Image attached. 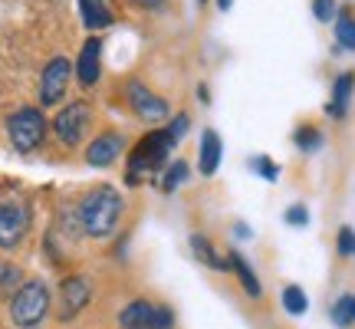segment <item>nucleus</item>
Instances as JSON below:
<instances>
[{
	"mask_svg": "<svg viewBox=\"0 0 355 329\" xmlns=\"http://www.w3.org/2000/svg\"><path fill=\"white\" fill-rule=\"evenodd\" d=\"M122 152H125V139L109 128V132H99V139L89 142L86 162L92 164V168H109V164L119 162V155Z\"/></svg>",
	"mask_w": 355,
	"mask_h": 329,
	"instance_id": "9d476101",
	"label": "nucleus"
},
{
	"mask_svg": "<svg viewBox=\"0 0 355 329\" xmlns=\"http://www.w3.org/2000/svg\"><path fill=\"white\" fill-rule=\"evenodd\" d=\"M283 217H286V224H293V228H306L309 224V211H306L303 204H293Z\"/></svg>",
	"mask_w": 355,
	"mask_h": 329,
	"instance_id": "cd10ccee",
	"label": "nucleus"
},
{
	"mask_svg": "<svg viewBox=\"0 0 355 329\" xmlns=\"http://www.w3.org/2000/svg\"><path fill=\"white\" fill-rule=\"evenodd\" d=\"M336 40H339L343 50H355V17H352V10L336 13Z\"/></svg>",
	"mask_w": 355,
	"mask_h": 329,
	"instance_id": "6ab92c4d",
	"label": "nucleus"
},
{
	"mask_svg": "<svg viewBox=\"0 0 355 329\" xmlns=\"http://www.w3.org/2000/svg\"><path fill=\"white\" fill-rule=\"evenodd\" d=\"M99 69H102V43L96 37H89L79 50L76 60V76L83 86H96L99 83Z\"/></svg>",
	"mask_w": 355,
	"mask_h": 329,
	"instance_id": "9b49d317",
	"label": "nucleus"
},
{
	"mask_svg": "<svg viewBox=\"0 0 355 329\" xmlns=\"http://www.w3.org/2000/svg\"><path fill=\"white\" fill-rule=\"evenodd\" d=\"M20 287H24V270L17 264L0 260V300H3V296H13Z\"/></svg>",
	"mask_w": 355,
	"mask_h": 329,
	"instance_id": "a211bd4d",
	"label": "nucleus"
},
{
	"mask_svg": "<svg viewBox=\"0 0 355 329\" xmlns=\"http://www.w3.org/2000/svg\"><path fill=\"white\" fill-rule=\"evenodd\" d=\"M79 13H83V24L89 30H105L115 24L112 0H79Z\"/></svg>",
	"mask_w": 355,
	"mask_h": 329,
	"instance_id": "f8f14e48",
	"label": "nucleus"
},
{
	"mask_svg": "<svg viewBox=\"0 0 355 329\" xmlns=\"http://www.w3.org/2000/svg\"><path fill=\"white\" fill-rule=\"evenodd\" d=\"M352 89H355V73H343V76L336 79V86H332V99L326 106V112L332 119H343L345 109H349V99H352Z\"/></svg>",
	"mask_w": 355,
	"mask_h": 329,
	"instance_id": "dca6fc26",
	"label": "nucleus"
},
{
	"mask_svg": "<svg viewBox=\"0 0 355 329\" xmlns=\"http://www.w3.org/2000/svg\"><path fill=\"white\" fill-rule=\"evenodd\" d=\"M171 149H175V145H171V139L165 135V128H155V132H148V135H145V139L132 149V155H128L125 181H128V185H141V178L158 175V171L168 164Z\"/></svg>",
	"mask_w": 355,
	"mask_h": 329,
	"instance_id": "f03ea898",
	"label": "nucleus"
},
{
	"mask_svg": "<svg viewBox=\"0 0 355 329\" xmlns=\"http://www.w3.org/2000/svg\"><path fill=\"white\" fill-rule=\"evenodd\" d=\"M332 323L339 329H349L355 323V296H339L332 306Z\"/></svg>",
	"mask_w": 355,
	"mask_h": 329,
	"instance_id": "4be33fe9",
	"label": "nucleus"
},
{
	"mask_svg": "<svg viewBox=\"0 0 355 329\" xmlns=\"http://www.w3.org/2000/svg\"><path fill=\"white\" fill-rule=\"evenodd\" d=\"M122 211H125V201H122V194L109 185H99V188H92L79 201V221H83V234L89 237H96V241H105V237H112L115 228H119V221H122Z\"/></svg>",
	"mask_w": 355,
	"mask_h": 329,
	"instance_id": "f257e3e1",
	"label": "nucleus"
},
{
	"mask_svg": "<svg viewBox=\"0 0 355 329\" xmlns=\"http://www.w3.org/2000/svg\"><path fill=\"white\" fill-rule=\"evenodd\" d=\"M92 128V109L89 102H69L66 109H60V115L53 119V135L63 142L66 149H76L79 142L86 139V132Z\"/></svg>",
	"mask_w": 355,
	"mask_h": 329,
	"instance_id": "39448f33",
	"label": "nucleus"
},
{
	"mask_svg": "<svg viewBox=\"0 0 355 329\" xmlns=\"http://www.w3.org/2000/svg\"><path fill=\"white\" fill-rule=\"evenodd\" d=\"M155 303L148 300H132L125 303V310L119 313V329H152Z\"/></svg>",
	"mask_w": 355,
	"mask_h": 329,
	"instance_id": "4468645a",
	"label": "nucleus"
},
{
	"mask_svg": "<svg viewBox=\"0 0 355 329\" xmlns=\"http://www.w3.org/2000/svg\"><path fill=\"white\" fill-rule=\"evenodd\" d=\"M250 168H254V171L263 178V181H277V178H279V164L270 162L266 155H257L254 162H250Z\"/></svg>",
	"mask_w": 355,
	"mask_h": 329,
	"instance_id": "b1692460",
	"label": "nucleus"
},
{
	"mask_svg": "<svg viewBox=\"0 0 355 329\" xmlns=\"http://www.w3.org/2000/svg\"><path fill=\"white\" fill-rule=\"evenodd\" d=\"M139 3H145V7H158L162 0H139Z\"/></svg>",
	"mask_w": 355,
	"mask_h": 329,
	"instance_id": "2f4dec72",
	"label": "nucleus"
},
{
	"mask_svg": "<svg viewBox=\"0 0 355 329\" xmlns=\"http://www.w3.org/2000/svg\"><path fill=\"white\" fill-rule=\"evenodd\" d=\"M293 142H296L300 152H319V149H322V132H319L316 126H300L296 135H293Z\"/></svg>",
	"mask_w": 355,
	"mask_h": 329,
	"instance_id": "412c9836",
	"label": "nucleus"
},
{
	"mask_svg": "<svg viewBox=\"0 0 355 329\" xmlns=\"http://www.w3.org/2000/svg\"><path fill=\"white\" fill-rule=\"evenodd\" d=\"M30 234V208L20 201L0 204V251H17Z\"/></svg>",
	"mask_w": 355,
	"mask_h": 329,
	"instance_id": "423d86ee",
	"label": "nucleus"
},
{
	"mask_svg": "<svg viewBox=\"0 0 355 329\" xmlns=\"http://www.w3.org/2000/svg\"><path fill=\"white\" fill-rule=\"evenodd\" d=\"M89 300H92V280L83 277V273L66 277L63 287H60V317L63 319L79 317V313L89 306Z\"/></svg>",
	"mask_w": 355,
	"mask_h": 329,
	"instance_id": "1a4fd4ad",
	"label": "nucleus"
},
{
	"mask_svg": "<svg viewBox=\"0 0 355 329\" xmlns=\"http://www.w3.org/2000/svg\"><path fill=\"white\" fill-rule=\"evenodd\" d=\"M227 260H230V270L237 273V280H241V287L247 296H263V287H260V277L254 273V267L247 264V257L237 251H230L227 253Z\"/></svg>",
	"mask_w": 355,
	"mask_h": 329,
	"instance_id": "2eb2a0df",
	"label": "nucleus"
},
{
	"mask_svg": "<svg viewBox=\"0 0 355 329\" xmlns=\"http://www.w3.org/2000/svg\"><path fill=\"white\" fill-rule=\"evenodd\" d=\"M7 135H10V145L20 155L37 152L43 139H46V115L33 109V106L17 109V112L7 115Z\"/></svg>",
	"mask_w": 355,
	"mask_h": 329,
	"instance_id": "20e7f679",
	"label": "nucleus"
},
{
	"mask_svg": "<svg viewBox=\"0 0 355 329\" xmlns=\"http://www.w3.org/2000/svg\"><path fill=\"white\" fill-rule=\"evenodd\" d=\"M191 251H194V257H198L204 267H211V270H230L227 257H220V253L214 251V244L207 241V237H201V234H191Z\"/></svg>",
	"mask_w": 355,
	"mask_h": 329,
	"instance_id": "f3484780",
	"label": "nucleus"
},
{
	"mask_svg": "<svg viewBox=\"0 0 355 329\" xmlns=\"http://www.w3.org/2000/svg\"><path fill=\"white\" fill-rule=\"evenodd\" d=\"M188 126H191V115H188V112H181L178 119H171V126L165 128V135L171 139V145H178V142L188 135Z\"/></svg>",
	"mask_w": 355,
	"mask_h": 329,
	"instance_id": "393cba45",
	"label": "nucleus"
},
{
	"mask_svg": "<svg viewBox=\"0 0 355 329\" xmlns=\"http://www.w3.org/2000/svg\"><path fill=\"white\" fill-rule=\"evenodd\" d=\"M336 247H339V253H343V257L355 253V230L352 228H339V241H336Z\"/></svg>",
	"mask_w": 355,
	"mask_h": 329,
	"instance_id": "c85d7f7f",
	"label": "nucleus"
},
{
	"mask_svg": "<svg viewBox=\"0 0 355 329\" xmlns=\"http://www.w3.org/2000/svg\"><path fill=\"white\" fill-rule=\"evenodd\" d=\"M220 155H224V142L217 135L214 128H204L201 135V158H198V168H201V175H214L217 168H220Z\"/></svg>",
	"mask_w": 355,
	"mask_h": 329,
	"instance_id": "ddd939ff",
	"label": "nucleus"
},
{
	"mask_svg": "<svg viewBox=\"0 0 355 329\" xmlns=\"http://www.w3.org/2000/svg\"><path fill=\"white\" fill-rule=\"evenodd\" d=\"M188 175H191L188 162H181V158H178L175 164H168V171H165V181H162V188H165V191H175V188H181V185L188 181Z\"/></svg>",
	"mask_w": 355,
	"mask_h": 329,
	"instance_id": "5701e85b",
	"label": "nucleus"
},
{
	"mask_svg": "<svg viewBox=\"0 0 355 329\" xmlns=\"http://www.w3.org/2000/svg\"><path fill=\"white\" fill-rule=\"evenodd\" d=\"M234 230H237V237H250V228H247L243 221H237V224H234Z\"/></svg>",
	"mask_w": 355,
	"mask_h": 329,
	"instance_id": "c756f323",
	"label": "nucleus"
},
{
	"mask_svg": "<svg viewBox=\"0 0 355 329\" xmlns=\"http://www.w3.org/2000/svg\"><path fill=\"white\" fill-rule=\"evenodd\" d=\"M128 106H132V112L139 115L141 122H162L168 119V102L165 96H158L152 92L148 86H141V83H128Z\"/></svg>",
	"mask_w": 355,
	"mask_h": 329,
	"instance_id": "6e6552de",
	"label": "nucleus"
},
{
	"mask_svg": "<svg viewBox=\"0 0 355 329\" xmlns=\"http://www.w3.org/2000/svg\"><path fill=\"white\" fill-rule=\"evenodd\" d=\"M313 13L319 24H332L336 20V0H313Z\"/></svg>",
	"mask_w": 355,
	"mask_h": 329,
	"instance_id": "a878e982",
	"label": "nucleus"
},
{
	"mask_svg": "<svg viewBox=\"0 0 355 329\" xmlns=\"http://www.w3.org/2000/svg\"><path fill=\"white\" fill-rule=\"evenodd\" d=\"M171 326H175V310L171 306H155L152 329H171Z\"/></svg>",
	"mask_w": 355,
	"mask_h": 329,
	"instance_id": "bb28decb",
	"label": "nucleus"
},
{
	"mask_svg": "<svg viewBox=\"0 0 355 329\" xmlns=\"http://www.w3.org/2000/svg\"><path fill=\"white\" fill-rule=\"evenodd\" d=\"M217 7H220V10H230V7H234V0H217Z\"/></svg>",
	"mask_w": 355,
	"mask_h": 329,
	"instance_id": "7c9ffc66",
	"label": "nucleus"
},
{
	"mask_svg": "<svg viewBox=\"0 0 355 329\" xmlns=\"http://www.w3.org/2000/svg\"><path fill=\"white\" fill-rule=\"evenodd\" d=\"M283 310H286V313H293V317H303L306 310H309V300H306L303 287H296V283L283 287Z\"/></svg>",
	"mask_w": 355,
	"mask_h": 329,
	"instance_id": "aec40b11",
	"label": "nucleus"
},
{
	"mask_svg": "<svg viewBox=\"0 0 355 329\" xmlns=\"http://www.w3.org/2000/svg\"><path fill=\"white\" fill-rule=\"evenodd\" d=\"M69 76H73V66H69L66 56L50 60L46 69H43V79H40V102H43V106H56V102H63L66 86H69Z\"/></svg>",
	"mask_w": 355,
	"mask_h": 329,
	"instance_id": "0eeeda50",
	"label": "nucleus"
},
{
	"mask_svg": "<svg viewBox=\"0 0 355 329\" xmlns=\"http://www.w3.org/2000/svg\"><path fill=\"white\" fill-rule=\"evenodd\" d=\"M50 313V287L43 280H26L10 296V323L20 329H37Z\"/></svg>",
	"mask_w": 355,
	"mask_h": 329,
	"instance_id": "7ed1b4c3",
	"label": "nucleus"
}]
</instances>
